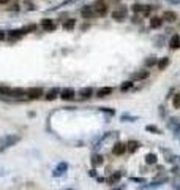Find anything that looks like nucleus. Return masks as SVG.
<instances>
[{
    "mask_svg": "<svg viewBox=\"0 0 180 190\" xmlns=\"http://www.w3.org/2000/svg\"><path fill=\"white\" fill-rule=\"evenodd\" d=\"M62 27H63V30H66V32H71L74 27H76V19H66L63 24H62Z\"/></svg>",
    "mask_w": 180,
    "mask_h": 190,
    "instance_id": "obj_24",
    "label": "nucleus"
},
{
    "mask_svg": "<svg viewBox=\"0 0 180 190\" xmlns=\"http://www.w3.org/2000/svg\"><path fill=\"white\" fill-rule=\"evenodd\" d=\"M139 147H141V143H139V141H136V140H130V141L127 143V151H128V152H131V154H134Z\"/></svg>",
    "mask_w": 180,
    "mask_h": 190,
    "instance_id": "obj_20",
    "label": "nucleus"
},
{
    "mask_svg": "<svg viewBox=\"0 0 180 190\" xmlns=\"http://www.w3.org/2000/svg\"><path fill=\"white\" fill-rule=\"evenodd\" d=\"M66 170H68V163H66V162H60V163L54 168L52 176H54V178H60V176H63L66 173Z\"/></svg>",
    "mask_w": 180,
    "mask_h": 190,
    "instance_id": "obj_12",
    "label": "nucleus"
},
{
    "mask_svg": "<svg viewBox=\"0 0 180 190\" xmlns=\"http://www.w3.org/2000/svg\"><path fill=\"white\" fill-rule=\"evenodd\" d=\"M40 25H41V29H43L44 32H54L55 29H57V24H55L51 18H44V19H41Z\"/></svg>",
    "mask_w": 180,
    "mask_h": 190,
    "instance_id": "obj_6",
    "label": "nucleus"
},
{
    "mask_svg": "<svg viewBox=\"0 0 180 190\" xmlns=\"http://www.w3.org/2000/svg\"><path fill=\"white\" fill-rule=\"evenodd\" d=\"M171 184H172V188H174V190H180V174L175 176Z\"/></svg>",
    "mask_w": 180,
    "mask_h": 190,
    "instance_id": "obj_33",
    "label": "nucleus"
},
{
    "mask_svg": "<svg viewBox=\"0 0 180 190\" xmlns=\"http://www.w3.org/2000/svg\"><path fill=\"white\" fill-rule=\"evenodd\" d=\"M131 182H137V184H145V179L144 178H130Z\"/></svg>",
    "mask_w": 180,
    "mask_h": 190,
    "instance_id": "obj_36",
    "label": "nucleus"
},
{
    "mask_svg": "<svg viewBox=\"0 0 180 190\" xmlns=\"http://www.w3.org/2000/svg\"><path fill=\"white\" fill-rule=\"evenodd\" d=\"M172 106L175 108V110H180V92L172 97Z\"/></svg>",
    "mask_w": 180,
    "mask_h": 190,
    "instance_id": "obj_31",
    "label": "nucleus"
},
{
    "mask_svg": "<svg viewBox=\"0 0 180 190\" xmlns=\"http://www.w3.org/2000/svg\"><path fill=\"white\" fill-rule=\"evenodd\" d=\"M22 30H24L25 33H32V32L36 30V25H35V24H27V25L22 27Z\"/></svg>",
    "mask_w": 180,
    "mask_h": 190,
    "instance_id": "obj_32",
    "label": "nucleus"
},
{
    "mask_svg": "<svg viewBox=\"0 0 180 190\" xmlns=\"http://www.w3.org/2000/svg\"><path fill=\"white\" fill-rule=\"evenodd\" d=\"M161 18H163V21H168V22H175V21H177V13H175V11H164Z\"/></svg>",
    "mask_w": 180,
    "mask_h": 190,
    "instance_id": "obj_22",
    "label": "nucleus"
},
{
    "mask_svg": "<svg viewBox=\"0 0 180 190\" xmlns=\"http://www.w3.org/2000/svg\"><path fill=\"white\" fill-rule=\"evenodd\" d=\"M155 43H157L155 46H158V48H160V46H163V45H161V43H163V37H160V38H155Z\"/></svg>",
    "mask_w": 180,
    "mask_h": 190,
    "instance_id": "obj_39",
    "label": "nucleus"
},
{
    "mask_svg": "<svg viewBox=\"0 0 180 190\" xmlns=\"http://www.w3.org/2000/svg\"><path fill=\"white\" fill-rule=\"evenodd\" d=\"M122 178H123V173L122 171H114V173H111L107 178H106V182H107V185H115V184L120 182Z\"/></svg>",
    "mask_w": 180,
    "mask_h": 190,
    "instance_id": "obj_7",
    "label": "nucleus"
},
{
    "mask_svg": "<svg viewBox=\"0 0 180 190\" xmlns=\"http://www.w3.org/2000/svg\"><path fill=\"white\" fill-rule=\"evenodd\" d=\"M166 124H168V128L172 130L177 136H178V135H180V120L175 119V117H171L168 122H166Z\"/></svg>",
    "mask_w": 180,
    "mask_h": 190,
    "instance_id": "obj_13",
    "label": "nucleus"
},
{
    "mask_svg": "<svg viewBox=\"0 0 180 190\" xmlns=\"http://www.w3.org/2000/svg\"><path fill=\"white\" fill-rule=\"evenodd\" d=\"M145 132L153 133V135H161V133H163V132H161V128H158L157 125H147V127H145Z\"/></svg>",
    "mask_w": 180,
    "mask_h": 190,
    "instance_id": "obj_29",
    "label": "nucleus"
},
{
    "mask_svg": "<svg viewBox=\"0 0 180 190\" xmlns=\"http://www.w3.org/2000/svg\"><path fill=\"white\" fill-rule=\"evenodd\" d=\"M24 35H25V32L22 29H15V30H10L6 33V38L10 40V41H18V40H21Z\"/></svg>",
    "mask_w": 180,
    "mask_h": 190,
    "instance_id": "obj_11",
    "label": "nucleus"
},
{
    "mask_svg": "<svg viewBox=\"0 0 180 190\" xmlns=\"http://www.w3.org/2000/svg\"><path fill=\"white\" fill-rule=\"evenodd\" d=\"M19 140H21L19 135H11V133L2 136V138H0V152H3L5 149H10V147H13L15 144H18Z\"/></svg>",
    "mask_w": 180,
    "mask_h": 190,
    "instance_id": "obj_1",
    "label": "nucleus"
},
{
    "mask_svg": "<svg viewBox=\"0 0 180 190\" xmlns=\"http://www.w3.org/2000/svg\"><path fill=\"white\" fill-rule=\"evenodd\" d=\"M0 95H6V97H10V95H11V87L0 86Z\"/></svg>",
    "mask_w": 180,
    "mask_h": 190,
    "instance_id": "obj_34",
    "label": "nucleus"
},
{
    "mask_svg": "<svg viewBox=\"0 0 180 190\" xmlns=\"http://www.w3.org/2000/svg\"><path fill=\"white\" fill-rule=\"evenodd\" d=\"M100 111H101V113H106V114H109V116H114V114H115L114 110H107V108H100Z\"/></svg>",
    "mask_w": 180,
    "mask_h": 190,
    "instance_id": "obj_35",
    "label": "nucleus"
},
{
    "mask_svg": "<svg viewBox=\"0 0 180 190\" xmlns=\"http://www.w3.org/2000/svg\"><path fill=\"white\" fill-rule=\"evenodd\" d=\"M60 95V89L59 87H52V89H49L46 93H44V100H48V101H52V100H55Z\"/></svg>",
    "mask_w": 180,
    "mask_h": 190,
    "instance_id": "obj_15",
    "label": "nucleus"
},
{
    "mask_svg": "<svg viewBox=\"0 0 180 190\" xmlns=\"http://www.w3.org/2000/svg\"><path fill=\"white\" fill-rule=\"evenodd\" d=\"M112 93V87H107V86H104V87H100L98 90L95 92V95L98 98H104V97H107V95H111Z\"/></svg>",
    "mask_w": 180,
    "mask_h": 190,
    "instance_id": "obj_17",
    "label": "nucleus"
},
{
    "mask_svg": "<svg viewBox=\"0 0 180 190\" xmlns=\"http://www.w3.org/2000/svg\"><path fill=\"white\" fill-rule=\"evenodd\" d=\"M25 8L29 10V11H33V10H36V6H35L33 3H30V2H25Z\"/></svg>",
    "mask_w": 180,
    "mask_h": 190,
    "instance_id": "obj_37",
    "label": "nucleus"
},
{
    "mask_svg": "<svg viewBox=\"0 0 180 190\" xmlns=\"http://www.w3.org/2000/svg\"><path fill=\"white\" fill-rule=\"evenodd\" d=\"M150 76V71L149 70H137L131 75V81L133 83H137V81H144Z\"/></svg>",
    "mask_w": 180,
    "mask_h": 190,
    "instance_id": "obj_10",
    "label": "nucleus"
},
{
    "mask_svg": "<svg viewBox=\"0 0 180 190\" xmlns=\"http://www.w3.org/2000/svg\"><path fill=\"white\" fill-rule=\"evenodd\" d=\"M79 95H81V98L89 100V98H92L95 95V90H93V87H81L79 89Z\"/></svg>",
    "mask_w": 180,
    "mask_h": 190,
    "instance_id": "obj_16",
    "label": "nucleus"
},
{
    "mask_svg": "<svg viewBox=\"0 0 180 190\" xmlns=\"http://www.w3.org/2000/svg\"><path fill=\"white\" fill-rule=\"evenodd\" d=\"M111 16H112V19H114V21H119V22L125 21V19H127V16H128V8H127V6H123V5H119V8H117L115 11L111 13Z\"/></svg>",
    "mask_w": 180,
    "mask_h": 190,
    "instance_id": "obj_3",
    "label": "nucleus"
},
{
    "mask_svg": "<svg viewBox=\"0 0 180 190\" xmlns=\"http://www.w3.org/2000/svg\"><path fill=\"white\" fill-rule=\"evenodd\" d=\"M5 40H6V32L0 30V41H5Z\"/></svg>",
    "mask_w": 180,
    "mask_h": 190,
    "instance_id": "obj_38",
    "label": "nucleus"
},
{
    "mask_svg": "<svg viewBox=\"0 0 180 190\" xmlns=\"http://www.w3.org/2000/svg\"><path fill=\"white\" fill-rule=\"evenodd\" d=\"M59 97L65 101H70V100H74L76 97V90L73 87H65V89H60V95Z\"/></svg>",
    "mask_w": 180,
    "mask_h": 190,
    "instance_id": "obj_5",
    "label": "nucleus"
},
{
    "mask_svg": "<svg viewBox=\"0 0 180 190\" xmlns=\"http://www.w3.org/2000/svg\"><path fill=\"white\" fill-rule=\"evenodd\" d=\"M127 152V143H122V141H115L114 146H112V154L120 157Z\"/></svg>",
    "mask_w": 180,
    "mask_h": 190,
    "instance_id": "obj_8",
    "label": "nucleus"
},
{
    "mask_svg": "<svg viewBox=\"0 0 180 190\" xmlns=\"http://www.w3.org/2000/svg\"><path fill=\"white\" fill-rule=\"evenodd\" d=\"M81 16L84 18V19H95V18H96L92 5H86L84 8H82V10H81Z\"/></svg>",
    "mask_w": 180,
    "mask_h": 190,
    "instance_id": "obj_14",
    "label": "nucleus"
},
{
    "mask_svg": "<svg viewBox=\"0 0 180 190\" xmlns=\"http://www.w3.org/2000/svg\"><path fill=\"white\" fill-rule=\"evenodd\" d=\"M27 89H21V87H11V95L10 97H15V98H22L25 97Z\"/></svg>",
    "mask_w": 180,
    "mask_h": 190,
    "instance_id": "obj_19",
    "label": "nucleus"
},
{
    "mask_svg": "<svg viewBox=\"0 0 180 190\" xmlns=\"http://www.w3.org/2000/svg\"><path fill=\"white\" fill-rule=\"evenodd\" d=\"M169 48L171 49H178L180 48V35L178 33H174L169 40Z\"/></svg>",
    "mask_w": 180,
    "mask_h": 190,
    "instance_id": "obj_21",
    "label": "nucleus"
},
{
    "mask_svg": "<svg viewBox=\"0 0 180 190\" xmlns=\"http://www.w3.org/2000/svg\"><path fill=\"white\" fill-rule=\"evenodd\" d=\"M163 18L161 16H152L150 18V21H149V24H150V27L152 29H160V27L163 25Z\"/></svg>",
    "mask_w": 180,
    "mask_h": 190,
    "instance_id": "obj_18",
    "label": "nucleus"
},
{
    "mask_svg": "<svg viewBox=\"0 0 180 190\" xmlns=\"http://www.w3.org/2000/svg\"><path fill=\"white\" fill-rule=\"evenodd\" d=\"M172 173L177 174V173H178V166H174V168H172Z\"/></svg>",
    "mask_w": 180,
    "mask_h": 190,
    "instance_id": "obj_41",
    "label": "nucleus"
},
{
    "mask_svg": "<svg viewBox=\"0 0 180 190\" xmlns=\"http://www.w3.org/2000/svg\"><path fill=\"white\" fill-rule=\"evenodd\" d=\"M169 3H172V5H177V3H180V0H168Z\"/></svg>",
    "mask_w": 180,
    "mask_h": 190,
    "instance_id": "obj_40",
    "label": "nucleus"
},
{
    "mask_svg": "<svg viewBox=\"0 0 180 190\" xmlns=\"http://www.w3.org/2000/svg\"><path fill=\"white\" fill-rule=\"evenodd\" d=\"M169 63H171L169 57H163V59H160V60H158L157 67H158V70H166V68L169 67Z\"/></svg>",
    "mask_w": 180,
    "mask_h": 190,
    "instance_id": "obj_27",
    "label": "nucleus"
},
{
    "mask_svg": "<svg viewBox=\"0 0 180 190\" xmlns=\"http://www.w3.org/2000/svg\"><path fill=\"white\" fill-rule=\"evenodd\" d=\"M144 160H145V165H155L158 162V155L153 152H149V154H145Z\"/></svg>",
    "mask_w": 180,
    "mask_h": 190,
    "instance_id": "obj_23",
    "label": "nucleus"
},
{
    "mask_svg": "<svg viewBox=\"0 0 180 190\" xmlns=\"http://www.w3.org/2000/svg\"><path fill=\"white\" fill-rule=\"evenodd\" d=\"M10 2V0H0V5H6Z\"/></svg>",
    "mask_w": 180,
    "mask_h": 190,
    "instance_id": "obj_42",
    "label": "nucleus"
},
{
    "mask_svg": "<svg viewBox=\"0 0 180 190\" xmlns=\"http://www.w3.org/2000/svg\"><path fill=\"white\" fill-rule=\"evenodd\" d=\"M131 8H133V13H141V15H144V16H149V15H150V11H152V8H153V6H149V5H141V3H134Z\"/></svg>",
    "mask_w": 180,
    "mask_h": 190,
    "instance_id": "obj_9",
    "label": "nucleus"
},
{
    "mask_svg": "<svg viewBox=\"0 0 180 190\" xmlns=\"http://www.w3.org/2000/svg\"><path fill=\"white\" fill-rule=\"evenodd\" d=\"M137 119V116H131V114H122L120 116V120H123V122H136Z\"/></svg>",
    "mask_w": 180,
    "mask_h": 190,
    "instance_id": "obj_28",
    "label": "nucleus"
},
{
    "mask_svg": "<svg viewBox=\"0 0 180 190\" xmlns=\"http://www.w3.org/2000/svg\"><path fill=\"white\" fill-rule=\"evenodd\" d=\"M92 8H93V11H95L96 18H103V16H106V15H107L109 5H107L106 0H95L93 5H92Z\"/></svg>",
    "mask_w": 180,
    "mask_h": 190,
    "instance_id": "obj_2",
    "label": "nucleus"
},
{
    "mask_svg": "<svg viewBox=\"0 0 180 190\" xmlns=\"http://www.w3.org/2000/svg\"><path fill=\"white\" fill-rule=\"evenodd\" d=\"M43 95H44L43 87H30V89H27L25 97L30 98V100H36V98H41Z\"/></svg>",
    "mask_w": 180,
    "mask_h": 190,
    "instance_id": "obj_4",
    "label": "nucleus"
},
{
    "mask_svg": "<svg viewBox=\"0 0 180 190\" xmlns=\"http://www.w3.org/2000/svg\"><path fill=\"white\" fill-rule=\"evenodd\" d=\"M133 86H134V83H133L131 79H130V81H125V83H123V84L120 86V90H122V92H127V90L133 89Z\"/></svg>",
    "mask_w": 180,
    "mask_h": 190,
    "instance_id": "obj_30",
    "label": "nucleus"
},
{
    "mask_svg": "<svg viewBox=\"0 0 180 190\" xmlns=\"http://www.w3.org/2000/svg\"><path fill=\"white\" fill-rule=\"evenodd\" d=\"M157 63H158V57H155V56L147 57V59H145V62H144L145 68H152V67H157Z\"/></svg>",
    "mask_w": 180,
    "mask_h": 190,
    "instance_id": "obj_25",
    "label": "nucleus"
},
{
    "mask_svg": "<svg viewBox=\"0 0 180 190\" xmlns=\"http://www.w3.org/2000/svg\"><path fill=\"white\" fill-rule=\"evenodd\" d=\"M103 157L100 155V154H93L92 155V166L93 168H96V166H100V165H103Z\"/></svg>",
    "mask_w": 180,
    "mask_h": 190,
    "instance_id": "obj_26",
    "label": "nucleus"
},
{
    "mask_svg": "<svg viewBox=\"0 0 180 190\" xmlns=\"http://www.w3.org/2000/svg\"><path fill=\"white\" fill-rule=\"evenodd\" d=\"M89 174H90V176H96V171H95V170H90V173H89Z\"/></svg>",
    "mask_w": 180,
    "mask_h": 190,
    "instance_id": "obj_43",
    "label": "nucleus"
}]
</instances>
